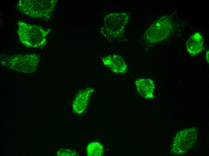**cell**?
I'll list each match as a JSON object with an SVG mask.
<instances>
[{"instance_id": "6", "label": "cell", "mask_w": 209, "mask_h": 156, "mask_svg": "<svg viewBox=\"0 0 209 156\" xmlns=\"http://www.w3.org/2000/svg\"><path fill=\"white\" fill-rule=\"evenodd\" d=\"M113 20L109 25L106 26V28H108L112 38L116 39L120 38L123 35L125 26L128 20V15L125 13H115L112 15Z\"/></svg>"}, {"instance_id": "7", "label": "cell", "mask_w": 209, "mask_h": 156, "mask_svg": "<svg viewBox=\"0 0 209 156\" xmlns=\"http://www.w3.org/2000/svg\"><path fill=\"white\" fill-rule=\"evenodd\" d=\"M135 83L138 92L141 97L147 99L154 98L155 85L153 80L150 79H139L135 81Z\"/></svg>"}, {"instance_id": "13", "label": "cell", "mask_w": 209, "mask_h": 156, "mask_svg": "<svg viewBox=\"0 0 209 156\" xmlns=\"http://www.w3.org/2000/svg\"><path fill=\"white\" fill-rule=\"evenodd\" d=\"M206 58L207 62L208 63L209 61V51L207 50L206 53Z\"/></svg>"}, {"instance_id": "2", "label": "cell", "mask_w": 209, "mask_h": 156, "mask_svg": "<svg viewBox=\"0 0 209 156\" xmlns=\"http://www.w3.org/2000/svg\"><path fill=\"white\" fill-rule=\"evenodd\" d=\"M54 0H21L17 8L23 14L30 17L47 20L53 11Z\"/></svg>"}, {"instance_id": "5", "label": "cell", "mask_w": 209, "mask_h": 156, "mask_svg": "<svg viewBox=\"0 0 209 156\" xmlns=\"http://www.w3.org/2000/svg\"><path fill=\"white\" fill-rule=\"evenodd\" d=\"M197 132V130L195 128L178 132L171 146V153L177 155H181L190 149L196 142Z\"/></svg>"}, {"instance_id": "9", "label": "cell", "mask_w": 209, "mask_h": 156, "mask_svg": "<svg viewBox=\"0 0 209 156\" xmlns=\"http://www.w3.org/2000/svg\"><path fill=\"white\" fill-rule=\"evenodd\" d=\"M110 59L109 66L114 72L120 74H125L126 72V63L120 56L118 55L112 56Z\"/></svg>"}, {"instance_id": "11", "label": "cell", "mask_w": 209, "mask_h": 156, "mask_svg": "<svg viewBox=\"0 0 209 156\" xmlns=\"http://www.w3.org/2000/svg\"><path fill=\"white\" fill-rule=\"evenodd\" d=\"M104 151L102 145L97 142L89 143L86 148L87 154L89 156H101Z\"/></svg>"}, {"instance_id": "4", "label": "cell", "mask_w": 209, "mask_h": 156, "mask_svg": "<svg viewBox=\"0 0 209 156\" xmlns=\"http://www.w3.org/2000/svg\"><path fill=\"white\" fill-rule=\"evenodd\" d=\"M173 29L171 20L168 16H165L151 24L145 31L144 37L149 43H157L168 38Z\"/></svg>"}, {"instance_id": "1", "label": "cell", "mask_w": 209, "mask_h": 156, "mask_svg": "<svg viewBox=\"0 0 209 156\" xmlns=\"http://www.w3.org/2000/svg\"><path fill=\"white\" fill-rule=\"evenodd\" d=\"M17 32L21 43L31 48H38L46 43V37L49 32L42 27L29 24L21 20L17 22Z\"/></svg>"}, {"instance_id": "12", "label": "cell", "mask_w": 209, "mask_h": 156, "mask_svg": "<svg viewBox=\"0 0 209 156\" xmlns=\"http://www.w3.org/2000/svg\"><path fill=\"white\" fill-rule=\"evenodd\" d=\"M76 154L75 152L68 149H61L57 153V155L58 156H73Z\"/></svg>"}, {"instance_id": "8", "label": "cell", "mask_w": 209, "mask_h": 156, "mask_svg": "<svg viewBox=\"0 0 209 156\" xmlns=\"http://www.w3.org/2000/svg\"><path fill=\"white\" fill-rule=\"evenodd\" d=\"M186 45L188 52L192 56L196 55L203 50V38L200 33H195L188 39Z\"/></svg>"}, {"instance_id": "10", "label": "cell", "mask_w": 209, "mask_h": 156, "mask_svg": "<svg viewBox=\"0 0 209 156\" xmlns=\"http://www.w3.org/2000/svg\"><path fill=\"white\" fill-rule=\"evenodd\" d=\"M89 94L88 92L82 93L75 100L73 104L74 111L77 114L83 113L85 110Z\"/></svg>"}, {"instance_id": "3", "label": "cell", "mask_w": 209, "mask_h": 156, "mask_svg": "<svg viewBox=\"0 0 209 156\" xmlns=\"http://www.w3.org/2000/svg\"><path fill=\"white\" fill-rule=\"evenodd\" d=\"M40 56L35 54L9 56L2 59L3 66L17 72L24 73L33 72L39 62Z\"/></svg>"}]
</instances>
